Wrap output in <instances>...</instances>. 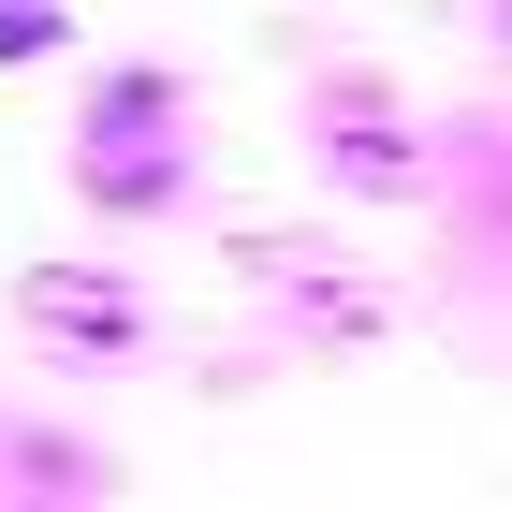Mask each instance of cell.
Masks as SVG:
<instances>
[{
  "label": "cell",
  "mask_w": 512,
  "mask_h": 512,
  "mask_svg": "<svg viewBox=\"0 0 512 512\" xmlns=\"http://www.w3.org/2000/svg\"><path fill=\"white\" fill-rule=\"evenodd\" d=\"M74 191L147 220L191 191V88L176 74H103V103H74Z\"/></svg>",
  "instance_id": "1"
},
{
  "label": "cell",
  "mask_w": 512,
  "mask_h": 512,
  "mask_svg": "<svg viewBox=\"0 0 512 512\" xmlns=\"http://www.w3.org/2000/svg\"><path fill=\"white\" fill-rule=\"evenodd\" d=\"M15 483H30V498H103L118 469H103L88 439H30V469H15Z\"/></svg>",
  "instance_id": "5"
},
{
  "label": "cell",
  "mask_w": 512,
  "mask_h": 512,
  "mask_svg": "<svg viewBox=\"0 0 512 512\" xmlns=\"http://www.w3.org/2000/svg\"><path fill=\"white\" fill-rule=\"evenodd\" d=\"M308 147H322V176H337V191H366V205H425V132L395 118L381 88H322L308 103Z\"/></svg>",
  "instance_id": "2"
},
{
  "label": "cell",
  "mask_w": 512,
  "mask_h": 512,
  "mask_svg": "<svg viewBox=\"0 0 512 512\" xmlns=\"http://www.w3.org/2000/svg\"><path fill=\"white\" fill-rule=\"evenodd\" d=\"M15 322L59 337V352H132V337H147L132 278H103V264H30V278H15Z\"/></svg>",
  "instance_id": "3"
},
{
  "label": "cell",
  "mask_w": 512,
  "mask_h": 512,
  "mask_svg": "<svg viewBox=\"0 0 512 512\" xmlns=\"http://www.w3.org/2000/svg\"><path fill=\"white\" fill-rule=\"evenodd\" d=\"M74 30V15H59V0H0V59H44V44Z\"/></svg>",
  "instance_id": "6"
},
{
  "label": "cell",
  "mask_w": 512,
  "mask_h": 512,
  "mask_svg": "<svg viewBox=\"0 0 512 512\" xmlns=\"http://www.w3.org/2000/svg\"><path fill=\"white\" fill-rule=\"evenodd\" d=\"M249 278H264V293H293V308H308L322 337H381V278L322 264V249H278V235H249Z\"/></svg>",
  "instance_id": "4"
}]
</instances>
